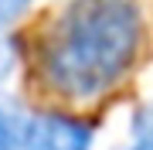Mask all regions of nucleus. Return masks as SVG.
<instances>
[{
	"label": "nucleus",
	"mask_w": 153,
	"mask_h": 150,
	"mask_svg": "<svg viewBox=\"0 0 153 150\" xmlns=\"http://www.w3.org/2000/svg\"><path fill=\"white\" fill-rule=\"evenodd\" d=\"M150 41L143 0H65L34 45V78L65 106L112 96Z\"/></svg>",
	"instance_id": "1"
},
{
	"label": "nucleus",
	"mask_w": 153,
	"mask_h": 150,
	"mask_svg": "<svg viewBox=\"0 0 153 150\" xmlns=\"http://www.w3.org/2000/svg\"><path fill=\"white\" fill-rule=\"evenodd\" d=\"M95 123L68 109H34L24 130V150H92Z\"/></svg>",
	"instance_id": "2"
},
{
	"label": "nucleus",
	"mask_w": 153,
	"mask_h": 150,
	"mask_svg": "<svg viewBox=\"0 0 153 150\" xmlns=\"http://www.w3.org/2000/svg\"><path fill=\"white\" fill-rule=\"evenodd\" d=\"M31 113L21 109V102L0 92V150H24V130Z\"/></svg>",
	"instance_id": "3"
},
{
	"label": "nucleus",
	"mask_w": 153,
	"mask_h": 150,
	"mask_svg": "<svg viewBox=\"0 0 153 150\" xmlns=\"http://www.w3.org/2000/svg\"><path fill=\"white\" fill-rule=\"evenodd\" d=\"M129 137L136 150H153V99L140 102L129 113Z\"/></svg>",
	"instance_id": "4"
},
{
	"label": "nucleus",
	"mask_w": 153,
	"mask_h": 150,
	"mask_svg": "<svg viewBox=\"0 0 153 150\" xmlns=\"http://www.w3.org/2000/svg\"><path fill=\"white\" fill-rule=\"evenodd\" d=\"M31 4L34 0H0V31L14 28V24L31 10Z\"/></svg>",
	"instance_id": "5"
},
{
	"label": "nucleus",
	"mask_w": 153,
	"mask_h": 150,
	"mask_svg": "<svg viewBox=\"0 0 153 150\" xmlns=\"http://www.w3.org/2000/svg\"><path fill=\"white\" fill-rule=\"evenodd\" d=\"M126 150H136V147H126Z\"/></svg>",
	"instance_id": "6"
}]
</instances>
